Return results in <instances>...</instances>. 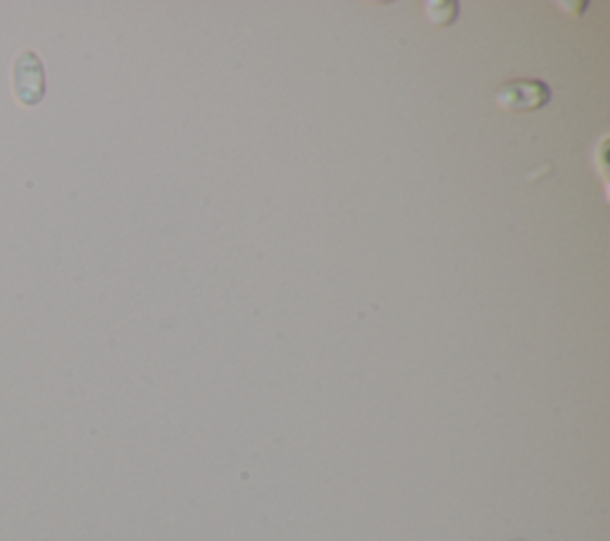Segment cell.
<instances>
[{
  "mask_svg": "<svg viewBox=\"0 0 610 541\" xmlns=\"http://www.w3.org/2000/svg\"><path fill=\"white\" fill-rule=\"evenodd\" d=\"M494 98L508 113H532L551 101V89L541 79H515L499 86Z\"/></svg>",
  "mask_w": 610,
  "mask_h": 541,
  "instance_id": "obj_1",
  "label": "cell"
},
{
  "mask_svg": "<svg viewBox=\"0 0 610 541\" xmlns=\"http://www.w3.org/2000/svg\"><path fill=\"white\" fill-rule=\"evenodd\" d=\"M12 82H15V93L24 105H36L46 93V74L39 55L34 51H22L15 60V72H12Z\"/></svg>",
  "mask_w": 610,
  "mask_h": 541,
  "instance_id": "obj_2",
  "label": "cell"
},
{
  "mask_svg": "<svg viewBox=\"0 0 610 541\" xmlns=\"http://www.w3.org/2000/svg\"><path fill=\"white\" fill-rule=\"evenodd\" d=\"M427 17L434 24H451L458 17V3L453 0H429L427 3Z\"/></svg>",
  "mask_w": 610,
  "mask_h": 541,
  "instance_id": "obj_3",
  "label": "cell"
}]
</instances>
